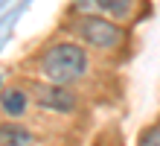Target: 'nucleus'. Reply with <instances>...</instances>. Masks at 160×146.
I'll return each mask as SVG.
<instances>
[{"label": "nucleus", "mask_w": 160, "mask_h": 146, "mask_svg": "<svg viewBox=\"0 0 160 146\" xmlns=\"http://www.w3.org/2000/svg\"><path fill=\"white\" fill-rule=\"evenodd\" d=\"M26 102H29V100H26V94L21 91V88H6V91H3V100H0V108H3L6 117H12V120H15V117H21L26 111Z\"/></svg>", "instance_id": "4"}, {"label": "nucleus", "mask_w": 160, "mask_h": 146, "mask_svg": "<svg viewBox=\"0 0 160 146\" xmlns=\"http://www.w3.org/2000/svg\"><path fill=\"white\" fill-rule=\"evenodd\" d=\"M82 41L88 47H96V50H114L122 44V29L114 21H105L99 15H88L79 26Z\"/></svg>", "instance_id": "2"}, {"label": "nucleus", "mask_w": 160, "mask_h": 146, "mask_svg": "<svg viewBox=\"0 0 160 146\" xmlns=\"http://www.w3.org/2000/svg\"><path fill=\"white\" fill-rule=\"evenodd\" d=\"M41 70L52 85H73L88 73V56L76 44H55L41 56Z\"/></svg>", "instance_id": "1"}, {"label": "nucleus", "mask_w": 160, "mask_h": 146, "mask_svg": "<svg viewBox=\"0 0 160 146\" xmlns=\"http://www.w3.org/2000/svg\"><path fill=\"white\" fill-rule=\"evenodd\" d=\"M105 15H114V18H125L131 12V3L134 0H93Z\"/></svg>", "instance_id": "6"}, {"label": "nucleus", "mask_w": 160, "mask_h": 146, "mask_svg": "<svg viewBox=\"0 0 160 146\" xmlns=\"http://www.w3.org/2000/svg\"><path fill=\"white\" fill-rule=\"evenodd\" d=\"M32 100L38 108H47V111H55V114H73L76 111V94L67 91L64 85H47V82H35L32 85Z\"/></svg>", "instance_id": "3"}, {"label": "nucleus", "mask_w": 160, "mask_h": 146, "mask_svg": "<svg viewBox=\"0 0 160 146\" xmlns=\"http://www.w3.org/2000/svg\"><path fill=\"white\" fill-rule=\"evenodd\" d=\"M0 146H32V132L23 129V126L6 123L0 129Z\"/></svg>", "instance_id": "5"}, {"label": "nucleus", "mask_w": 160, "mask_h": 146, "mask_svg": "<svg viewBox=\"0 0 160 146\" xmlns=\"http://www.w3.org/2000/svg\"><path fill=\"white\" fill-rule=\"evenodd\" d=\"M140 146H160V126L148 129L143 138H140Z\"/></svg>", "instance_id": "7"}]
</instances>
